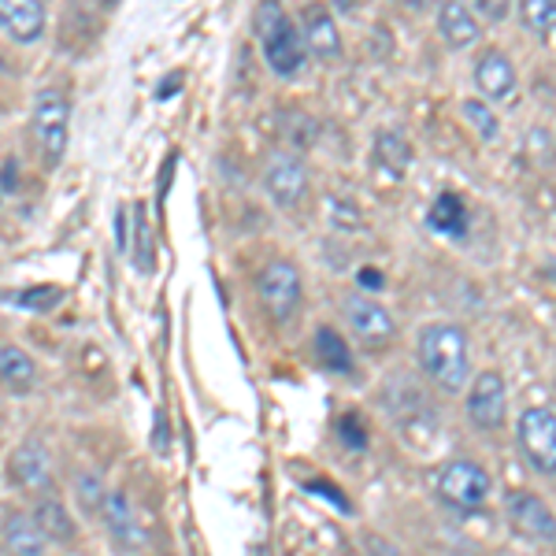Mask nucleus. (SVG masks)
Masks as SVG:
<instances>
[{"label":"nucleus","instance_id":"obj_1","mask_svg":"<svg viewBox=\"0 0 556 556\" xmlns=\"http://www.w3.org/2000/svg\"><path fill=\"white\" fill-rule=\"evenodd\" d=\"M419 367L442 393H460L468 386L471 361H468V334L456 323H427L419 330Z\"/></svg>","mask_w":556,"mask_h":556},{"label":"nucleus","instance_id":"obj_2","mask_svg":"<svg viewBox=\"0 0 556 556\" xmlns=\"http://www.w3.org/2000/svg\"><path fill=\"white\" fill-rule=\"evenodd\" d=\"M256 38H260V49H264L267 67H271L278 78H293L304 67L301 30L293 26L290 15L282 12V4L256 8Z\"/></svg>","mask_w":556,"mask_h":556},{"label":"nucleus","instance_id":"obj_3","mask_svg":"<svg viewBox=\"0 0 556 556\" xmlns=\"http://www.w3.org/2000/svg\"><path fill=\"white\" fill-rule=\"evenodd\" d=\"M30 130L38 141V152L45 156V164L56 167L67 152L71 138V101L60 86H45L34 97V115H30Z\"/></svg>","mask_w":556,"mask_h":556},{"label":"nucleus","instance_id":"obj_4","mask_svg":"<svg viewBox=\"0 0 556 556\" xmlns=\"http://www.w3.org/2000/svg\"><path fill=\"white\" fill-rule=\"evenodd\" d=\"M438 497L453 508V513H479L490 497V475L475 460H453L438 475Z\"/></svg>","mask_w":556,"mask_h":556},{"label":"nucleus","instance_id":"obj_5","mask_svg":"<svg viewBox=\"0 0 556 556\" xmlns=\"http://www.w3.org/2000/svg\"><path fill=\"white\" fill-rule=\"evenodd\" d=\"M519 450L531 460V468L545 479L556 471V419L553 408H527L519 416Z\"/></svg>","mask_w":556,"mask_h":556},{"label":"nucleus","instance_id":"obj_6","mask_svg":"<svg viewBox=\"0 0 556 556\" xmlns=\"http://www.w3.org/2000/svg\"><path fill=\"white\" fill-rule=\"evenodd\" d=\"M256 293H260L264 308L271 312L275 319H290L293 312H298L301 298H304L301 271L290 264V260H275V264H267L264 271H260Z\"/></svg>","mask_w":556,"mask_h":556},{"label":"nucleus","instance_id":"obj_7","mask_svg":"<svg viewBox=\"0 0 556 556\" xmlns=\"http://www.w3.org/2000/svg\"><path fill=\"white\" fill-rule=\"evenodd\" d=\"M468 419L479 430H501L508 419V390L501 371H482L475 375L468 390Z\"/></svg>","mask_w":556,"mask_h":556},{"label":"nucleus","instance_id":"obj_8","mask_svg":"<svg viewBox=\"0 0 556 556\" xmlns=\"http://www.w3.org/2000/svg\"><path fill=\"white\" fill-rule=\"evenodd\" d=\"M505 516L513 523V531L527 542H553L556 523H553V508L545 505L538 493L531 490H516L505 501Z\"/></svg>","mask_w":556,"mask_h":556},{"label":"nucleus","instance_id":"obj_9","mask_svg":"<svg viewBox=\"0 0 556 556\" xmlns=\"http://www.w3.org/2000/svg\"><path fill=\"white\" fill-rule=\"evenodd\" d=\"M264 190L275 204H282V208H298L301 197L308 193V172H304V164L293 152H275V156L267 160Z\"/></svg>","mask_w":556,"mask_h":556},{"label":"nucleus","instance_id":"obj_10","mask_svg":"<svg viewBox=\"0 0 556 556\" xmlns=\"http://www.w3.org/2000/svg\"><path fill=\"white\" fill-rule=\"evenodd\" d=\"M475 86H479V93L486 97V101L508 104L516 97V86H519L513 60H508L501 49H486L479 60H475Z\"/></svg>","mask_w":556,"mask_h":556},{"label":"nucleus","instance_id":"obj_11","mask_svg":"<svg viewBox=\"0 0 556 556\" xmlns=\"http://www.w3.org/2000/svg\"><path fill=\"white\" fill-rule=\"evenodd\" d=\"M101 516H104V527L112 531V538H115V545H119V549L134 553V549H146V545H149V531L138 523V513H134L127 493H119V490L104 493Z\"/></svg>","mask_w":556,"mask_h":556},{"label":"nucleus","instance_id":"obj_12","mask_svg":"<svg viewBox=\"0 0 556 556\" xmlns=\"http://www.w3.org/2000/svg\"><path fill=\"white\" fill-rule=\"evenodd\" d=\"M345 319H349V327L361 334V342H367V345H382L397 334L393 316L371 298H345Z\"/></svg>","mask_w":556,"mask_h":556},{"label":"nucleus","instance_id":"obj_13","mask_svg":"<svg viewBox=\"0 0 556 556\" xmlns=\"http://www.w3.org/2000/svg\"><path fill=\"white\" fill-rule=\"evenodd\" d=\"M304 52H312L323 64H334L342 56V34H338V23L327 8H312L304 15V34H301Z\"/></svg>","mask_w":556,"mask_h":556},{"label":"nucleus","instance_id":"obj_14","mask_svg":"<svg viewBox=\"0 0 556 556\" xmlns=\"http://www.w3.org/2000/svg\"><path fill=\"white\" fill-rule=\"evenodd\" d=\"M0 30L20 45L38 41L45 30V4L38 0H0Z\"/></svg>","mask_w":556,"mask_h":556},{"label":"nucleus","instance_id":"obj_15","mask_svg":"<svg viewBox=\"0 0 556 556\" xmlns=\"http://www.w3.org/2000/svg\"><path fill=\"white\" fill-rule=\"evenodd\" d=\"M12 482L23 490H45L52 482V464H49V450L38 442V438H26L20 450L12 453Z\"/></svg>","mask_w":556,"mask_h":556},{"label":"nucleus","instance_id":"obj_16","mask_svg":"<svg viewBox=\"0 0 556 556\" xmlns=\"http://www.w3.org/2000/svg\"><path fill=\"white\" fill-rule=\"evenodd\" d=\"M0 386L15 397H26V393L38 386V364L30 361V353L12 342H0Z\"/></svg>","mask_w":556,"mask_h":556},{"label":"nucleus","instance_id":"obj_17","mask_svg":"<svg viewBox=\"0 0 556 556\" xmlns=\"http://www.w3.org/2000/svg\"><path fill=\"white\" fill-rule=\"evenodd\" d=\"M0 542H4L8 556H45V549H49V542H45V534L38 531V523H34L26 513L4 516V523H0Z\"/></svg>","mask_w":556,"mask_h":556},{"label":"nucleus","instance_id":"obj_18","mask_svg":"<svg viewBox=\"0 0 556 556\" xmlns=\"http://www.w3.org/2000/svg\"><path fill=\"white\" fill-rule=\"evenodd\" d=\"M427 227L445 238H456V241L468 238V204H464V197L438 193L427 212Z\"/></svg>","mask_w":556,"mask_h":556},{"label":"nucleus","instance_id":"obj_19","mask_svg":"<svg viewBox=\"0 0 556 556\" xmlns=\"http://www.w3.org/2000/svg\"><path fill=\"white\" fill-rule=\"evenodd\" d=\"M438 30L450 49H468V45L479 41V20L468 4H442L438 8Z\"/></svg>","mask_w":556,"mask_h":556},{"label":"nucleus","instance_id":"obj_20","mask_svg":"<svg viewBox=\"0 0 556 556\" xmlns=\"http://www.w3.org/2000/svg\"><path fill=\"white\" fill-rule=\"evenodd\" d=\"M34 523H38V531L45 534V542H56V545H71L75 542V519L67 516V508L60 505L56 497H45L38 501V508H34Z\"/></svg>","mask_w":556,"mask_h":556},{"label":"nucleus","instance_id":"obj_21","mask_svg":"<svg viewBox=\"0 0 556 556\" xmlns=\"http://www.w3.org/2000/svg\"><path fill=\"white\" fill-rule=\"evenodd\" d=\"M316 356L327 371H338V375H349L353 371V353H349L345 338L338 334L334 327H319L316 330Z\"/></svg>","mask_w":556,"mask_h":556},{"label":"nucleus","instance_id":"obj_22","mask_svg":"<svg viewBox=\"0 0 556 556\" xmlns=\"http://www.w3.org/2000/svg\"><path fill=\"white\" fill-rule=\"evenodd\" d=\"M130 253H134V264H138V271L141 275H152V267H156V241H152V227H149L146 208H134V241H130Z\"/></svg>","mask_w":556,"mask_h":556},{"label":"nucleus","instance_id":"obj_23","mask_svg":"<svg viewBox=\"0 0 556 556\" xmlns=\"http://www.w3.org/2000/svg\"><path fill=\"white\" fill-rule=\"evenodd\" d=\"M375 149H379V160L386 167H390L393 175H401L408 167V160H412V149H408V141H405V134L401 130H386L379 134V141H375Z\"/></svg>","mask_w":556,"mask_h":556},{"label":"nucleus","instance_id":"obj_24","mask_svg":"<svg viewBox=\"0 0 556 556\" xmlns=\"http://www.w3.org/2000/svg\"><path fill=\"white\" fill-rule=\"evenodd\" d=\"M519 15H523L527 30L538 34V38H549L556 26V4L553 0H523L519 4Z\"/></svg>","mask_w":556,"mask_h":556},{"label":"nucleus","instance_id":"obj_25","mask_svg":"<svg viewBox=\"0 0 556 556\" xmlns=\"http://www.w3.org/2000/svg\"><path fill=\"white\" fill-rule=\"evenodd\" d=\"M464 119L471 123L475 134H479L482 141H493L497 138V115H493L490 104L482 101H464Z\"/></svg>","mask_w":556,"mask_h":556},{"label":"nucleus","instance_id":"obj_26","mask_svg":"<svg viewBox=\"0 0 556 556\" xmlns=\"http://www.w3.org/2000/svg\"><path fill=\"white\" fill-rule=\"evenodd\" d=\"M338 438H342L345 450H353V453L367 450V430H364V424H361V416H353V412L338 419Z\"/></svg>","mask_w":556,"mask_h":556},{"label":"nucleus","instance_id":"obj_27","mask_svg":"<svg viewBox=\"0 0 556 556\" xmlns=\"http://www.w3.org/2000/svg\"><path fill=\"white\" fill-rule=\"evenodd\" d=\"M78 501H83L86 513H101V505H104L101 475H83V479H78Z\"/></svg>","mask_w":556,"mask_h":556},{"label":"nucleus","instance_id":"obj_28","mask_svg":"<svg viewBox=\"0 0 556 556\" xmlns=\"http://www.w3.org/2000/svg\"><path fill=\"white\" fill-rule=\"evenodd\" d=\"M41 298H60L56 286H49V290H26V293H15V304H23V308H49Z\"/></svg>","mask_w":556,"mask_h":556},{"label":"nucleus","instance_id":"obj_29","mask_svg":"<svg viewBox=\"0 0 556 556\" xmlns=\"http://www.w3.org/2000/svg\"><path fill=\"white\" fill-rule=\"evenodd\" d=\"M152 445H156V453H172V434H167L164 412H160V416H156V427H152Z\"/></svg>","mask_w":556,"mask_h":556},{"label":"nucleus","instance_id":"obj_30","mask_svg":"<svg viewBox=\"0 0 556 556\" xmlns=\"http://www.w3.org/2000/svg\"><path fill=\"white\" fill-rule=\"evenodd\" d=\"M364 553L367 556H401L390 542H382L379 534H364Z\"/></svg>","mask_w":556,"mask_h":556},{"label":"nucleus","instance_id":"obj_31","mask_svg":"<svg viewBox=\"0 0 556 556\" xmlns=\"http://www.w3.org/2000/svg\"><path fill=\"white\" fill-rule=\"evenodd\" d=\"M127 208H119V215H115V245H119V253H130V227H127Z\"/></svg>","mask_w":556,"mask_h":556},{"label":"nucleus","instance_id":"obj_32","mask_svg":"<svg viewBox=\"0 0 556 556\" xmlns=\"http://www.w3.org/2000/svg\"><path fill=\"white\" fill-rule=\"evenodd\" d=\"M356 278H361V286H367V290H382V282H386V278L375 271V267H364V271L356 275Z\"/></svg>","mask_w":556,"mask_h":556},{"label":"nucleus","instance_id":"obj_33","mask_svg":"<svg viewBox=\"0 0 556 556\" xmlns=\"http://www.w3.org/2000/svg\"><path fill=\"white\" fill-rule=\"evenodd\" d=\"M479 12H486L490 20H501V15H505V4H501V0H490V4H479Z\"/></svg>","mask_w":556,"mask_h":556},{"label":"nucleus","instance_id":"obj_34","mask_svg":"<svg viewBox=\"0 0 556 556\" xmlns=\"http://www.w3.org/2000/svg\"><path fill=\"white\" fill-rule=\"evenodd\" d=\"M0 71H4V64H0Z\"/></svg>","mask_w":556,"mask_h":556}]
</instances>
